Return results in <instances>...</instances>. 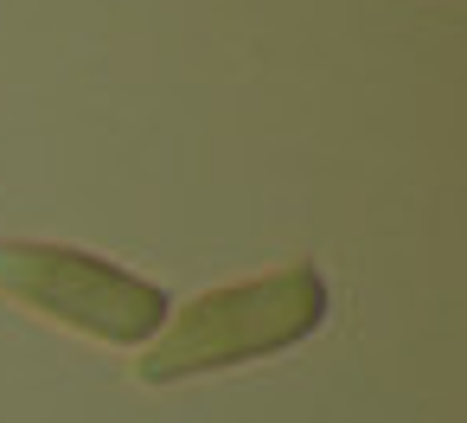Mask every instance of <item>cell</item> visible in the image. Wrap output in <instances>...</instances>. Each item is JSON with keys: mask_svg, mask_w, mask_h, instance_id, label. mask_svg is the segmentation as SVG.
<instances>
[{"mask_svg": "<svg viewBox=\"0 0 467 423\" xmlns=\"http://www.w3.org/2000/svg\"><path fill=\"white\" fill-rule=\"evenodd\" d=\"M0 295L97 340V346H148L167 314L173 295L97 250L78 244H46V238H7L0 244Z\"/></svg>", "mask_w": 467, "mask_h": 423, "instance_id": "7a4b0ae2", "label": "cell"}, {"mask_svg": "<svg viewBox=\"0 0 467 423\" xmlns=\"http://www.w3.org/2000/svg\"><path fill=\"white\" fill-rule=\"evenodd\" d=\"M333 289L314 263H282L224 289H205L192 301H173L167 327L141 346L135 378L141 385H186L205 372H231L269 353H288L327 327Z\"/></svg>", "mask_w": 467, "mask_h": 423, "instance_id": "6da1fadb", "label": "cell"}]
</instances>
